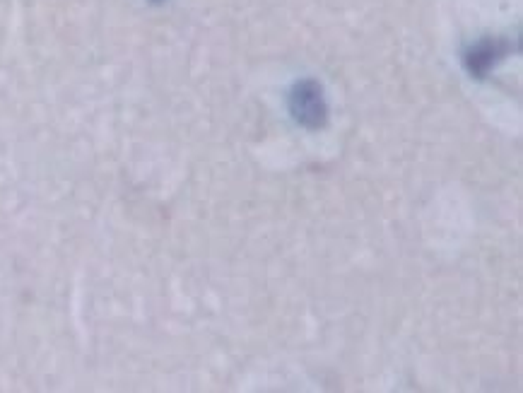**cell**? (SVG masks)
I'll return each instance as SVG.
<instances>
[{"label": "cell", "mask_w": 523, "mask_h": 393, "mask_svg": "<svg viewBox=\"0 0 523 393\" xmlns=\"http://www.w3.org/2000/svg\"><path fill=\"white\" fill-rule=\"evenodd\" d=\"M290 114L299 126L316 131L328 121V102L316 80H302L290 92Z\"/></svg>", "instance_id": "1"}, {"label": "cell", "mask_w": 523, "mask_h": 393, "mask_svg": "<svg viewBox=\"0 0 523 393\" xmlns=\"http://www.w3.org/2000/svg\"><path fill=\"white\" fill-rule=\"evenodd\" d=\"M509 41L504 39H480L463 56V66L473 78H485L499 61H504L509 54Z\"/></svg>", "instance_id": "2"}, {"label": "cell", "mask_w": 523, "mask_h": 393, "mask_svg": "<svg viewBox=\"0 0 523 393\" xmlns=\"http://www.w3.org/2000/svg\"><path fill=\"white\" fill-rule=\"evenodd\" d=\"M155 3H162V0H155Z\"/></svg>", "instance_id": "3"}]
</instances>
